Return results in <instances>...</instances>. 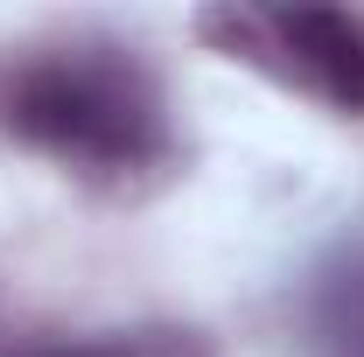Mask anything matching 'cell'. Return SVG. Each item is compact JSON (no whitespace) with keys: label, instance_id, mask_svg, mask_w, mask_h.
Masks as SVG:
<instances>
[{"label":"cell","instance_id":"4","mask_svg":"<svg viewBox=\"0 0 364 357\" xmlns=\"http://www.w3.org/2000/svg\"><path fill=\"white\" fill-rule=\"evenodd\" d=\"M7 357H210V351L176 329H147V336H112V343H28Z\"/></svg>","mask_w":364,"mask_h":357},{"label":"cell","instance_id":"1","mask_svg":"<svg viewBox=\"0 0 364 357\" xmlns=\"http://www.w3.org/2000/svg\"><path fill=\"white\" fill-rule=\"evenodd\" d=\"M0 127L105 196H140L176 169V119L134 49H28L0 78Z\"/></svg>","mask_w":364,"mask_h":357},{"label":"cell","instance_id":"2","mask_svg":"<svg viewBox=\"0 0 364 357\" xmlns=\"http://www.w3.org/2000/svg\"><path fill=\"white\" fill-rule=\"evenodd\" d=\"M196 36L231 63H252L280 85L322 98L329 112H364V21L343 7H203Z\"/></svg>","mask_w":364,"mask_h":357},{"label":"cell","instance_id":"3","mask_svg":"<svg viewBox=\"0 0 364 357\" xmlns=\"http://www.w3.org/2000/svg\"><path fill=\"white\" fill-rule=\"evenodd\" d=\"M309 343L316 357H364V245H343L309 280Z\"/></svg>","mask_w":364,"mask_h":357}]
</instances>
